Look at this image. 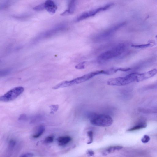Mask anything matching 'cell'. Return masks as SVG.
<instances>
[{
	"label": "cell",
	"instance_id": "6da1fadb",
	"mask_svg": "<svg viewBox=\"0 0 157 157\" xmlns=\"http://www.w3.org/2000/svg\"><path fill=\"white\" fill-rule=\"evenodd\" d=\"M126 49V45L120 43L100 54L98 57V60L100 63L106 62L121 55Z\"/></svg>",
	"mask_w": 157,
	"mask_h": 157
},
{
	"label": "cell",
	"instance_id": "7a4b0ae2",
	"mask_svg": "<svg viewBox=\"0 0 157 157\" xmlns=\"http://www.w3.org/2000/svg\"><path fill=\"white\" fill-rule=\"evenodd\" d=\"M138 73H133L124 77H119L109 79L107 82L108 85L113 86H123L136 81Z\"/></svg>",
	"mask_w": 157,
	"mask_h": 157
},
{
	"label": "cell",
	"instance_id": "3957f363",
	"mask_svg": "<svg viewBox=\"0 0 157 157\" xmlns=\"http://www.w3.org/2000/svg\"><path fill=\"white\" fill-rule=\"evenodd\" d=\"M91 123L96 126L106 127L112 125L113 120L108 115L105 114H94L90 119Z\"/></svg>",
	"mask_w": 157,
	"mask_h": 157
},
{
	"label": "cell",
	"instance_id": "277c9868",
	"mask_svg": "<svg viewBox=\"0 0 157 157\" xmlns=\"http://www.w3.org/2000/svg\"><path fill=\"white\" fill-rule=\"evenodd\" d=\"M114 6V3H110L101 7L87 11V12L81 14L78 16L75 19V21L79 22L89 18L90 17L95 15L99 13L103 12V11H105L110 9L112 7Z\"/></svg>",
	"mask_w": 157,
	"mask_h": 157
},
{
	"label": "cell",
	"instance_id": "5b68a950",
	"mask_svg": "<svg viewBox=\"0 0 157 157\" xmlns=\"http://www.w3.org/2000/svg\"><path fill=\"white\" fill-rule=\"evenodd\" d=\"M24 87L19 86L11 89L0 97V101L7 102L13 101L18 97L24 92Z\"/></svg>",
	"mask_w": 157,
	"mask_h": 157
},
{
	"label": "cell",
	"instance_id": "8992f818",
	"mask_svg": "<svg viewBox=\"0 0 157 157\" xmlns=\"http://www.w3.org/2000/svg\"><path fill=\"white\" fill-rule=\"evenodd\" d=\"M126 24L125 22L119 23L98 34L96 38L97 41L107 39L112 37L114 33L120 28L123 27Z\"/></svg>",
	"mask_w": 157,
	"mask_h": 157
},
{
	"label": "cell",
	"instance_id": "52a82bcc",
	"mask_svg": "<svg viewBox=\"0 0 157 157\" xmlns=\"http://www.w3.org/2000/svg\"><path fill=\"white\" fill-rule=\"evenodd\" d=\"M104 74H105L104 70L97 71L91 72L84 75L83 76L68 81V84L69 86L78 84L85 82L96 75Z\"/></svg>",
	"mask_w": 157,
	"mask_h": 157
},
{
	"label": "cell",
	"instance_id": "ba28073f",
	"mask_svg": "<svg viewBox=\"0 0 157 157\" xmlns=\"http://www.w3.org/2000/svg\"><path fill=\"white\" fill-rule=\"evenodd\" d=\"M157 74V69L155 68L143 73H138L137 77V82H139L152 77Z\"/></svg>",
	"mask_w": 157,
	"mask_h": 157
},
{
	"label": "cell",
	"instance_id": "9c48e42d",
	"mask_svg": "<svg viewBox=\"0 0 157 157\" xmlns=\"http://www.w3.org/2000/svg\"><path fill=\"white\" fill-rule=\"evenodd\" d=\"M45 10L51 15L54 14L57 9V6L52 0H46L43 3Z\"/></svg>",
	"mask_w": 157,
	"mask_h": 157
},
{
	"label": "cell",
	"instance_id": "30bf717a",
	"mask_svg": "<svg viewBox=\"0 0 157 157\" xmlns=\"http://www.w3.org/2000/svg\"><path fill=\"white\" fill-rule=\"evenodd\" d=\"M123 147L119 145L110 146L103 149L101 152L103 156H106L110 154H112L119 151L123 149Z\"/></svg>",
	"mask_w": 157,
	"mask_h": 157
},
{
	"label": "cell",
	"instance_id": "8fae6325",
	"mask_svg": "<svg viewBox=\"0 0 157 157\" xmlns=\"http://www.w3.org/2000/svg\"><path fill=\"white\" fill-rule=\"evenodd\" d=\"M76 0H70L68 8L61 14V16L67 15L73 13L75 10Z\"/></svg>",
	"mask_w": 157,
	"mask_h": 157
},
{
	"label": "cell",
	"instance_id": "7c38bea8",
	"mask_svg": "<svg viewBox=\"0 0 157 157\" xmlns=\"http://www.w3.org/2000/svg\"><path fill=\"white\" fill-rule=\"evenodd\" d=\"M59 144L60 146H64L71 142L72 138L69 136H61L57 139Z\"/></svg>",
	"mask_w": 157,
	"mask_h": 157
},
{
	"label": "cell",
	"instance_id": "4fadbf2b",
	"mask_svg": "<svg viewBox=\"0 0 157 157\" xmlns=\"http://www.w3.org/2000/svg\"><path fill=\"white\" fill-rule=\"evenodd\" d=\"M147 125L146 123L145 122H142L140 123L131 128L128 130V131H135L147 127Z\"/></svg>",
	"mask_w": 157,
	"mask_h": 157
},
{
	"label": "cell",
	"instance_id": "5bb4252c",
	"mask_svg": "<svg viewBox=\"0 0 157 157\" xmlns=\"http://www.w3.org/2000/svg\"><path fill=\"white\" fill-rule=\"evenodd\" d=\"M45 130V127L43 125L39 126L35 133L33 135V137L34 138H38L41 136L44 132Z\"/></svg>",
	"mask_w": 157,
	"mask_h": 157
},
{
	"label": "cell",
	"instance_id": "9a60e30c",
	"mask_svg": "<svg viewBox=\"0 0 157 157\" xmlns=\"http://www.w3.org/2000/svg\"><path fill=\"white\" fill-rule=\"evenodd\" d=\"M151 45L150 43H148L145 44H142L140 45H131V47L136 48L142 49L148 47Z\"/></svg>",
	"mask_w": 157,
	"mask_h": 157
},
{
	"label": "cell",
	"instance_id": "2e32d148",
	"mask_svg": "<svg viewBox=\"0 0 157 157\" xmlns=\"http://www.w3.org/2000/svg\"><path fill=\"white\" fill-rule=\"evenodd\" d=\"M54 137L53 136H50L46 137L44 139V142L46 144H49L53 142Z\"/></svg>",
	"mask_w": 157,
	"mask_h": 157
},
{
	"label": "cell",
	"instance_id": "e0dca14e",
	"mask_svg": "<svg viewBox=\"0 0 157 157\" xmlns=\"http://www.w3.org/2000/svg\"><path fill=\"white\" fill-rule=\"evenodd\" d=\"M33 9L35 11H39L43 10L44 9V3H42L37 6L35 7H34Z\"/></svg>",
	"mask_w": 157,
	"mask_h": 157
},
{
	"label": "cell",
	"instance_id": "ac0fdd59",
	"mask_svg": "<svg viewBox=\"0 0 157 157\" xmlns=\"http://www.w3.org/2000/svg\"><path fill=\"white\" fill-rule=\"evenodd\" d=\"M89 137V141L87 143L88 144H90L92 143L93 141V132L91 131H89L87 133Z\"/></svg>",
	"mask_w": 157,
	"mask_h": 157
},
{
	"label": "cell",
	"instance_id": "d6986e66",
	"mask_svg": "<svg viewBox=\"0 0 157 157\" xmlns=\"http://www.w3.org/2000/svg\"><path fill=\"white\" fill-rule=\"evenodd\" d=\"M50 107L51 110L50 113H54V112L57 111L59 108V106L57 105H53L50 106Z\"/></svg>",
	"mask_w": 157,
	"mask_h": 157
},
{
	"label": "cell",
	"instance_id": "ffe728a7",
	"mask_svg": "<svg viewBox=\"0 0 157 157\" xmlns=\"http://www.w3.org/2000/svg\"><path fill=\"white\" fill-rule=\"evenodd\" d=\"M150 137L147 135H144L141 139L142 142L144 143H148L150 140Z\"/></svg>",
	"mask_w": 157,
	"mask_h": 157
},
{
	"label": "cell",
	"instance_id": "44dd1931",
	"mask_svg": "<svg viewBox=\"0 0 157 157\" xmlns=\"http://www.w3.org/2000/svg\"><path fill=\"white\" fill-rule=\"evenodd\" d=\"M16 144V142L13 140H10L9 143V148L10 149H12L14 148Z\"/></svg>",
	"mask_w": 157,
	"mask_h": 157
},
{
	"label": "cell",
	"instance_id": "7402d4cb",
	"mask_svg": "<svg viewBox=\"0 0 157 157\" xmlns=\"http://www.w3.org/2000/svg\"><path fill=\"white\" fill-rule=\"evenodd\" d=\"M84 62L81 63L75 66V68L78 69H83L85 68Z\"/></svg>",
	"mask_w": 157,
	"mask_h": 157
},
{
	"label": "cell",
	"instance_id": "603a6c76",
	"mask_svg": "<svg viewBox=\"0 0 157 157\" xmlns=\"http://www.w3.org/2000/svg\"><path fill=\"white\" fill-rule=\"evenodd\" d=\"M34 156V154L31 153H27L21 155L20 157H33Z\"/></svg>",
	"mask_w": 157,
	"mask_h": 157
},
{
	"label": "cell",
	"instance_id": "cb8c5ba5",
	"mask_svg": "<svg viewBox=\"0 0 157 157\" xmlns=\"http://www.w3.org/2000/svg\"><path fill=\"white\" fill-rule=\"evenodd\" d=\"M40 117V116L39 115L36 116L35 117L33 118L31 120V123H35V122H37V121H39L40 120V119L41 118V117Z\"/></svg>",
	"mask_w": 157,
	"mask_h": 157
},
{
	"label": "cell",
	"instance_id": "d4e9b609",
	"mask_svg": "<svg viewBox=\"0 0 157 157\" xmlns=\"http://www.w3.org/2000/svg\"><path fill=\"white\" fill-rule=\"evenodd\" d=\"M86 154L87 155H88L89 156H93L95 154L94 151L90 150L87 151Z\"/></svg>",
	"mask_w": 157,
	"mask_h": 157
},
{
	"label": "cell",
	"instance_id": "484cf974",
	"mask_svg": "<svg viewBox=\"0 0 157 157\" xmlns=\"http://www.w3.org/2000/svg\"><path fill=\"white\" fill-rule=\"evenodd\" d=\"M26 118V115L25 114H22L19 116L18 119L20 121L24 120H25Z\"/></svg>",
	"mask_w": 157,
	"mask_h": 157
},
{
	"label": "cell",
	"instance_id": "4316f807",
	"mask_svg": "<svg viewBox=\"0 0 157 157\" xmlns=\"http://www.w3.org/2000/svg\"><path fill=\"white\" fill-rule=\"evenodd\" d=\"M156 38L157 39V35H156Z\"/></svg>",
	"mask_w": 157,
	"mask_h": 157
}]
</instances>
